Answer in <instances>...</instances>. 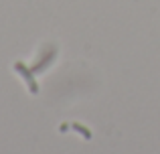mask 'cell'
<instances>
[{
  "instance_id": "obj_1",
  "label": "cell",
  "mask_w": 160,
  "mask_h": 154,
  "mask_svg": "<svg viewBox=\"0 0 160 154\" xmlns=\"http://www.w3.org/2000/svg\"><path fill=\"white\" fill-rule=\"evenodd\" d=\"M55 57H57V47H45L43 53H41V57L31 65V71L35 73V75H37V73H43L47 67H51Z\"/></svg>"
},
{
  "instance_id": "obj_2",
  "label": "cell",
  "mask_w": 160,
  "mask_h": 154,
  "mask_svg": "<svg viewBox=\"0 0 160 154\" xmlns=\"http://www.w3.org/2000/svg\"><path fill=\"white\" fill-rule=\"evenodd\" d=\"M14 71L24 79V83H27V87H28L31 93H39V83H37L35 73L31 71V67H27L22 61H16V63H14Z\"/></svg>"
},
{
  "instance_id": "obj_3",
  "label": "cell",
  "mask_w": 160,
  "mask_h": 154,
  "mask_svg": "<svg viewBox=\"0 0 160 154\" xmlns=\"http://www.w3.org/2000/svg\"><path fill=\"white\" fill-rule=\"evenodd\" d=\"M71 128H73L75 132H79V134H81V136H83V138H85V140H91V130H89V128L81 126V124H79V122H75V124H73V126H71Z\"/></svg>"
},
{
  "instance_id": "obj_4",
  "label": "cell",
  "mask_w": 160,
  "mask_h": 154,
  "mask_svg": "<svg viewBox=\"0 0 160 154\" xmlns=\"http://www.w3.org/2000/svg\"><path fill=\"white\" fill-rule=\"evenodd\" d=\"M59 130H61V132H67V130H69V126H67V124H61V128H59Z\"/></svg>"
}]
</instances>
